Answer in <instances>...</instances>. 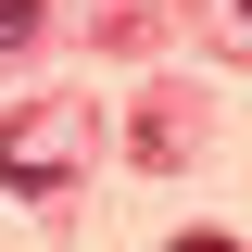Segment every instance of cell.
<instances>
[{"label": "cell", "mask_w": 252, "mask_h": 252, "mask_svg": "<svg viewBox=\"0 0 252 252\" xmlns=\"http://www.w3.org/2000/svg\"><path fill=\"white\" fill-rule=\"evenodd\" d=\"M0 177L13 189H63V139H26V126H13V139H0Z\"/></svg>", "instance_id": "1"}, {"label": "cell", "mask_w": 252, "mask_h": 252, "mask_svg": "<svg viewBox=\"0 0 252 252\" xmlns=\"http://www.w3.org/2000/svg\"><path fill=\"white\" fill-rule=\"evenodd\" d=\"M38 38V0H0V51H26Z\"/></svg>", "instance_id": "2"}, {"label": "cell", "mask_w": 252, "mask_h": 252, "mask_svg": "<svg viewBox=\"0 0 252 252\" xmlns=\"http://www.w3.org/2000/svg\"><path fill=\"white\" fill-rule=\"evenodd\" d=\"M177 252H240V240H215V227H189V240H177Z\"/></svg>", "instance_id": "3"}, {"label": "cell", "mask_w": 252, "mask_h": 252, "mask_svg": "<svg viewBox=\"0 0 252 252\" xmlns=\"http://www.w3.org/2000/svg\"><path fill=\"white\" fill-rule=\"evenodd\" d=\"M240 26H252V0H240Z\"/></svg>", "instance_id": "4"}]
</instances>
